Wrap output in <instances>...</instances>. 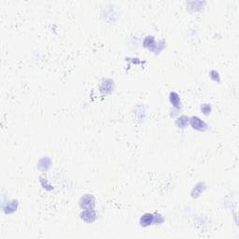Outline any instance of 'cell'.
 <instances>
[{
	"label": "cell",
	"instance_id": "1",
	"mask_svg": "<svg viewBox=\"0 0 239 239\" xmlns=\"http://www.w3.org/2000/svg\"><path fill=\"white\" fill-rule=\"evenodd\" d=\"M190 123L192 128L198 131H205L207 128V125L205 124V123H204L198 117H192L190 120Z\"/></svg>",
	"mask_w": 239,
	"mask_h": 239
},
{
	"label": "cell",
	"instance_id": "2",
	"mask_svg": "<svg viewBox=\"0 0 239 239\" xmlns=\"http://www.w3.org/2000/svg\"><path fill=\"white\" fill-rule=\"evenodd\" d=\"M94 205V198L92 195H85L80 201V205L86 209H91Z\"/></svg>",
	"mask_w": 239,
	"mask_h": 239
},
{
	"label": "cell",
	"instance_id": "3",
	"mask_svg": "<svg viewBox=\"0 0 239 239\" xmlns=\"http://www.w3.org/2000/svg\"><path fill=\"white\" fill-rule=\"evenodd\" d=\"M81 218L88 222H92L95 219V213L92 209H87L83 211V213L81 214Z\"/></svg>",
	"mask_w": 239,
	"mask_h": 239
},
{
	"label": "cell",
	"instance_id": "4",
	"mask_svg": "<svg viewBox=\"0 0 239 239\" xmlns=\"http://www.w3.org/2000/svg\"><path fill=\"white\" fill-rule=\"evenodd\" d=\"M154 220V217L152 214L150 213H146L142 216V218L140 219V223L143 226H148L150 224H151Z\"/></svg>",
	"mask_w": 239,
	"mask_h": 239
},
{
	"label": "cell",
	"instance_id": "5",
	"mask_svg": "<svg viewBox=\"0 0 239 239\" xmlns=\"http://www.w3.org/2000/svg\"><path fill=\"white\" fill-rule=\"evenodd\" d=\"M170 101L173 104L174 106L176 107H179L180 106V99L178 93L176 92H171L170 93Z\"/></svg>",
	"mask_w": 239,
	"mask_h": 239
},
{
	"label": "cell",
	"instance_id": "6",
	"mask_svg": "<svg viewBox=\"0 0 239 239\" xmlns=\"http://www.w3.org/2000/svg\"><path fill=\"white\" fill-rule=\"evenodd\" d=\"M177 124L179 128H185L188 124V118L186 116H181L177 121Z\"/></svg>",
	"mask_w": 239,
	"mask_h": 239
},
{
	"label": "cell",
	"instance_id": "7",
	"mask_svg": "<svg viewBox=\"0 0 239 239\" xmlns=\"http://www.w3.org/2000/svg\"><path fill=\"white\" fill-rule=\"evenodd\" d=\"M144 46L148 47L150 49H151L152 46H154V38L152 37H148L145 40H144Z\"/></svg>",
	"mask_w": 239,
	"mask_h": 239
},
{
	"label": "cell",
	"instance_id": "8",
	"mask_svg": "<svg viewBox=\"0 0 239 239\" xmlns=\"http://www.w3.org/2000/svg\"><path fill=\"white\" fill-rule=\"evenodd\" d=\"M201 109H202V111H203V113H204L205 115L209 114V113H210V111H211V107H210V106H209V105H207V104L203 105V106L201 107Z\"/></svg>",
	"mask_w": 239,
	"mask_h": 239
},
{
	"label": "cell",
	"instance_id": "9",
	"mask_svg": "<svg viewBox=\"0 0 239 239\" xmlns=\"http://www.w3.org/2000/svg\"><path fill=\"white\" fill-rule=\"evenodd\" d=\"M211 78L214 79V80H218V81H219V73L217 72V71H212L211 72Z\"/></svg>",
	"mask_w": 239,
	"mask_h": 239
}]
</instances>
